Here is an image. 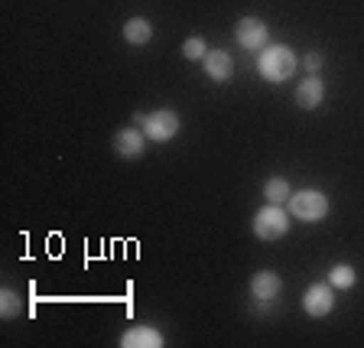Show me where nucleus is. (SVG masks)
<instances>
[{"mask_svg":"<svg viewBox=\"0 0 364 348\" xmlns=\"http://www.w3.org/2000/svg\"><path fill=\"white\" fill-rule=\"evenodd\" d=\"M287 228H289L287 212H283L280 205H273V202L254 215V235H257L260 241H277V238L287 235Z\"/></svg>","mask_w":364,"mask_h":348,"instance_id":"nucleus-4","label":"nucleus"},{"mask_svg":"<svg viewBox=\"0 0 364 348\" xmlns=\"http://www.w3.org/2000/svg\"><path fill=\"white\" fill-rule=\"evenodd\" d=\"M322 98H326V85H322V78L318 75H309L299 82V88H296V105L306 107V111H312V107L322 105Z\"/></svg>","mask_w":364,"mask_h":348,"instance_id":"nucleus-10","label":"nucleus"},{"mask_svg":"<svg viewBox=\"0 0 364 348\" xmlns=\"http://www.w3.org/2000/svg\"><path fill=\"white\" fill-rule=\"evenodd\" d=\"M0 312H4V319H16L23 312V300L16 290H4L0 293Z\"/></svg>","mask_w":364,"mask_h":348,"instance_id":"nucleus-15","label":"nucleus"},{"mask_svg":"<svg viewBox=\"0 0 364 348\" xmlns=\"http://www.w3.org/2000/svg\"><path fill=\"white\" fill-rule=\"evenodd\" d=\"M332 306H335V287L332 283H312V287L303 293V310L309 312L312 319L328 316Z\"/></svg>","mask_w":364,"mask_h":348,"instance_id":"nucleus-6","label":"nucleus"},{"mask_svg":"<svg viewBox=\"0 0 364 348\" xmlns=\"http://www.w3.org/2000/svg\"><path fill=\"white\" fill-rule=\"evenodd\" d=\"M235 36H237V46H244V49H250V53H257V49H264L267 46V23L257 20V16H244V20H237L235 26Z\"/></svg>","mask_w":364,"mask_h":348,"instance_id":"nucleus-7","label":"nucleus"},{"mask_svg":"<svg viewBox=\"0 0 364 348\" xmlns=\"http://www.w3.org/2000/svg\"><path fill=\"white\" fill-rule=\"evenodd\" d=\"M144 140H146L144 130L124 127V130L114 134V150H117V157H124V159H136L140 153H144Z\"/></svg>","mask_w":364,"mask_h":348,"instance_id":"nucleus-9","label":"nucleus"},{"mask_svg":"<svg viewBox=\"0 0 364 348\" xmlns=\"http://www.w3.org/2000/svg\"><path fill=\"white\" fill-rule=\"evenodd\" d=\"M303 65H306V72H309V75H318V68H322V53H309L303 59Z\"/></svg>","mask_w":364,"mask_h":348,"instance_id":"nucleus-17","label":"nucleus"},{"mask_svg":"<svg viewBox=\"0 0 364 348\" xmlns=\"http://www.w3.org/2000/svg\"><path fill=\"white\" fill-rule=\"evenodd\" d=\"M182 53H186V59L202 62L205 56H208V46H205V39H202V36H192V39H186V46H182Z\"/></svg>","mask_w":364,"mask_h":348,"instance_id":"nucleus-16","label":"nucleus"},{"mask_svg":"<svg viewBox=\"0 0 364 348\" xmlns=\"http://www.w3.org/2000/svg\"><path fill=\"white\" fill-rule=\"evenodd\" d=\"M355 280H358V273H355V267H348V264H338L328 270V283H332L335 290H351Z\"/></svg>","mask_w":364,"mask_h":348,"instance_id":"nucleus-14","label":"nucleus"},{"mask_svg":"<svg viewBox=\"0 0 364 348\" xmlns=\"http://www.w3.org/2000/svg\"><path fill=\"white\" fill-rule=\"evenodd\" d=\"M280 290H283L280 273H273V270H257L254 277H250V296H254V303H257L264 312L270 310L273 303H277Z\"/></svg>","mask_w":364,"mask_h":348,"instance_id":"nucleus-5","label":"nucleus"},{"mask_svg":"<svg viewBox=\"0 0 364 348\" xmlns=\"http://www.w3.org/2000/svg\"><path fill=\"white\" fill-rule=\"evenodd\" d=\"M289 182L283 179V176H273V179H267L264 182V199L267 202H273V205H283V202H289Z\"/></svg>","mask_w":364,"mask_h":348,"instance_id":"nucleus-13","label":"nucleus"},{"mask_svg":"<svg viewBox=\"0 0 364 348\" xmlns=\"http://www.w3.org/2000/svg\"><path fill=\"white\" fill-rule=\"evenodd\" d=\"M289 212L299 221H322L328 215V199L316 189H299L289 196Z\"/></svg>","mask_w":364,"mask_h":348,"instance_id":"nucleus-2","label":"nucleus"},{"mask_svg":"<svg viewBox=\"0 0 364 348\" xmlns=\"http://www.w3.org/2000/svg\"><path fill=\"white\" fill-rule=\"evenodd\" d=\"M124 348H163V335L153 326H134L121 335Z\"/></svg>","mask_w":364,"mask_h":348,"instance_id":"nucleus-11","label":"nucleus"},{"mask_svg":"<svg viewBox=\"0 0 364 348\" xmlns=\"http://www.w3.org/2000/svg\"><path fill=\"white\" fill-rule=\"evenodd\" d=\"M257 72L267 78V82H287L289 75L296 72V53L289 46H264V53L257 59Z\"/></svg>","mask_w":364,"mask_h":348,"instance_id":"nucleus-1","label":"nucleus"},{"mask_svg":"<svg viewBox=\"0 0 364 348\" xmlns=\"http://www.w3.org/2000/svg\"><path fill=\"white\" fill-rule=\"evenodd\" d=\"M124 39H127L130 46H146L153 39L150 20H144V16H134V20H127V23H124Z\"/></svg>","mask_w":364,"mask_h":348,"instance_id":"nucleus-12","label":"nucleus"},{"mask_svg":"<svg viewBox=\"0 0 364 348\" xmlns=\"http://www.w3.org/2000/svg\"><path fill=\"white\" fill-rule=\"evenodd\" d=\"M140 130H144L146 140H153V144H166V140H173L179 134V114L169 111V107H159V111L146 114V121L140 124Z\"/></svg>","mask_w":364,"mask_h":348,"instance_id":"nucleus-3","label":"nucleus"},{"mask_svg":"<svg viewBox=\"0 0 364 348\" xmlns=\"http://www.w3.org/2000/svg\"><path fill=\"white\" fill-rule=\"evenodd\" d=\"M202 65H205V75L212 78V82H228V78L235 75V59L225 49H208Z\"/></svg>","mask_w":364,"mask_h":348,"instance_id":"nucleus-8","label":"nucleus"}]
</instances>
